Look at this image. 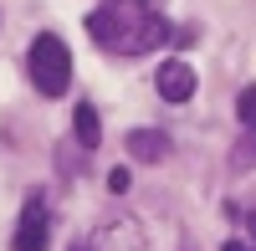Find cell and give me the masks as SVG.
Masks as SVG:
<instances>
[{"label": "cell", "instance_id": "1", "mask_svg": "<svg viewBox=\"0 0 256 251\" xmlns=\"http://www.w3.org/2000/svg\"><path fill=\"white\" fill-rule=\"evenodd\" d=\"M88 31H92L98 46L134 56V52H148V46H164L169 20L148 10V0H108V6H98L88 16Z\"/></svg>", "mask_w": 256, "mask_h": 251}, {"label": "cell", "instance_id": "2", "mask_svg": "<svg viewBox=\"0 0 256 251\" xmlns=\"http://www.w3.org/2000/svg\"><path fill=\"white\" fill-rule=\"evenodd\" d=\"M26 72H31V82H36L41 98H62V92H67V82H72L67 41L52 36V31H41V36L31 41V52H26Z\"/></svg>", "mask_w": 256, "mask_h": 251}, {"label": "cell", "instance_id": "3", "mask_svg": "<svg viewBox=\"0 0 256 251\" xmlns=\"http://www.w3.org/2000/svg\"><path fill=\"white\" fill-rule=\"evenodd\" d=\"M88 251H144V231H138V220H128V216H113V220H102Z\"/></svg>", "mask_w": 256, "mask_h": 251}, {"label": "cell", "instance_id": "4", "mask_svg": "<svg viewBox=\"0 0 256 251\" xmlns=\"http://www.w3.org/2000/svg\"><path fill=\"white\" fill-rule=\"evenodd\" d=\"M46 246H52V236H46V205H41V195H31L26 216H20V226H16L10 251H46Z\"/></svg>", "mask_w": 256, "mask_h": 251}, {"label": "cell", "instance_id": "5", "mask_svg": "<svg viewBox=\"0 0 256 251\" xmlns=\"http://www.w3.org/2000/svg\"><path fill=\"white\" fill-rule=\"evenodd\" d=\"M195 67H190V62H164V67L154 72V88H159V98L164 102H190L195 98Z\"/></svg>", "mask_w": 256, "mask_h": 251}, {"label": "cell", "instance_id": "6", "mask_svg": "<svg viewBox=\"0 0 256 251\" xmlns=\"http://www.w3.org/2000/svg\"><path fill=\"white\" fill-rule=\"evenodd\" d=\"M123 144H128V154H134L138 164H159V159H169V138H164L159 128H134Z\"/></svg>", "mask_w": 256, "mask_h": 251}, {"label": "cell", "instance_id": "7", "mask_svg": "<svg viewBox=\"0 0 256 251\" xmlns=\"http://www.w3.org/2000/svg\"><path fill=\"white\" fill-rule=\"evenodd\" d=\"M72 134H77L82 149H98V144H102V123H98V108H92V102H77V113H72Z\"/></svg>", "mask_w": 256, "mask_h": 251}, {"label": "cell", "instance_id": "8", "mask_svg": "<svg viewBox=\"0 0 256 251\" xmlns=\"http://www.w3.org/2000/svg\"><path fill=\"white\" fill-rule=\"evenodd\" d=\"M230 164L236 170H256V128H246V138L230 149Z\"/></svg>", "mask_w": 256, "mask_h": 251}, {"label": "cell", "instance_id": "9", "mask_svg": "<svg viewBox=\"0 0 256 251\" xmlns=\"http://www.w3.org/2000/svg\"><path fill=\"white\" fill-rule=\"evenodd\" d=\"M236 113H241V123H246V128H256V88H241Z\"/></svg>", "mask_w": 256, "mask_h": 251}, {"label": "cell", "instance_id": "10", "mask_svg": "<svg viewBox=\"0 0 256 251\" xmlns=\"http://www.w3.org/2000/svg\"><path fill=\"white\" fill-rule=\"evenodd\" d=\"M108 190H118V195L128 190V170H113V174H108Z\"/></svg>", "mask_w": 256, "mask_h": 251}, {"label": "cell", "instance_id": "11", "mask_svg": "<svg viewBox=\"0 0 256 251\" xmlns=\"http://www.w3.org/2000/svg\"><path fill=\"white\" fill-rule=\"evenodd\" d=\"M226 251H251V246L246 241H226Z\"/></svg>", "mask_w": 256, "mask_h": 251}, {"label": "cell", "instance_id": "12", "mask_svg": "<svg viewBox=\"0 0 256 251\" xmlns=\"http://www.w3.org/2000/svg\"><path fill=\"white\" fill-rule=\"evenodd\" d=\"M67 251H88V246H67Z\"/></svg>", "mask_w": 256, "mask_h": 251}]
</instances>
